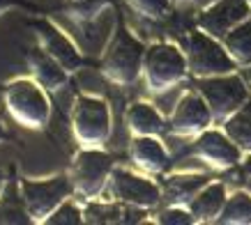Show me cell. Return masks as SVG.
Listing matches in <instances>:
<instances>
[{
  "instance_id": "cell-23",
  "label": "cell",
  "mask_w": 251,
  "mask_h": 225,
  "mask_svg": "<svg viewBox=\"0 0 251 225\" xmlns=\"http://www.w3.org/2000/svg\"><path fill=\"white\" fill-rule=\"evenodd\" d=\"M125 5L141 19L161 21L171 9V0H125Z\"/></svg>"
},
{
  "instance_id": "cell-9",
  "label": "cell",
  "mask_w": 251,
  "mask_h": 225,
  "mask_svg": "<svg viewBox=\"0 0 251 225\" xmlns=\"http://www.w3.org/2000/svg\"><path fill=\"white\" fill-rule=\"evenodd\" d=\"M108 188H111V195H113L115 202H122L127 207L143 211L154 209L164 198L161 188L154 181L145 180V177L131 173V170H125V168H113L111 180H108Z\"/></svg>"
},
{
  "instance_id": "cell-11",
  "label": "cell",
  "mask_w": 251,
  "mask_h": 225,
  "mask_svg": "<svg viewBox=\"0 0 251 225\" xmlns=\"http://www.w3.org/2000/svg\"><path fill=\"white\" fill-rule=\"evenodd\" d=\"M251 16V0H217L201 9L196 16V28L214 39H224L233 28Z\"/></svg>"
},
{
  "instance_id": "cell-6",
  "label": "cell",
  "mask_w": 251,
  "mask_h": 225,
  "mask_svg": "<svg viewBox=\"0 0 251 225\" xmlns=\"http://www.w3.org/2000/svg\"><path fill=\"white\" fill-rule=\"evenodd\" d=\"M72 131L83 147H101L111 135V108L106 101L88 94L74 99Z\"/></svg>"
},
{
  "instance_id": "cell-18",
  "label": "cell",
  "mask_w": 251,
  "mask_h": 225,
  "mask_svg": "<svg viewBox=\"0 0 251 225\" xmlns=\"http://www.w3.org/2000/svg\"><path fill=\"white\" fill-rule=\"evenodd\" d=\"M125 124L131 135H161L166 131L164 117L148 101H134L125 112Z\"/></svg>"
},
{
  "instance_id": "cell-25",
  "label": "cell",
  "mask_w": 251,
  "mask_h": 225,
  "mask_svg": "<svg viewBox=\"0 0 251 225\" xmlns=\"http://www.w3.org/2000/svg\"><path fill=\"white\" fill-rule=\"evenodd\" d=\"M157 223L161 225H191L196 223V218L191 214L189 207H180V204H171L166 209L157 214Z\"/></svg>"
},
{
  "instance_id": "cell-2",
  "label": "cell",
  "mask_w": 251,
  "mask_h": 225,
  "mask_svg": "<svg viewBox=\"0 0 251 225\" xmlns=\"http://www.w3.org/2000/svg\"><path fill=\"white\" fill-rule=\"evenodd\" d=\"M189 74L187 55L180 46L159 42L145 48L143 60V81L152 94H164L182 83Z\"/></svg>"
},
{
  "instance_id": "cell-19",
  "label": "cell",
  "mask_w": 251,
  "mask_h": 225,
  "mask_svg": "<svg viewBox=\"0 0 251 225\" xmlns=\"http://www.w3.org/2000/svg\"><path fill=\"white\" fill-rule=\"evenodd\" d=\"M224 48L228 51V55L235 60L237 67H249L251 65V16L244 23H240L237 28L221 39Z\"/></svg>"
},
{
  "instance_id": "cell-27",
  "label": "cell",
  "mask_w": 251,
  "mask_h": 225,
  "mask_svg": "<svg viewBox=\"0 0 251 225\" xmlns=\"http://www.w3.org/2000/svg\"><path fill=\"white\" fill-rule=\"evenodd\" d=\"M198 5H201V9L203 7H207V5H212V2H217V0H196Z\"/></svg>"
},
{
  "instance_id": "cell-21",
  "label": "cell",
  "mask_w": 251,
  "mask_h": 225,
  "mask_svg": "<svg viewBox=\"0 0 251 225\" xmlns=\"http://www.w3.org/2000/svg\"><path fill=\"white\" fill-rule=\"evenodd\" d=\"M217 223L221 225H251V193L237 191L226 200Z\"/></svg>"
},
{
  "instance_id": "cell-10",
  "label": "cell",
  "mask_w": 251,
  "mask_h": 225,
  "mask_svg": "<svg viewBox=\"0 0 251 225\" xmlns=\"http://www.w3.org/2000/svg\"><path fill=\"white\" fill-rule=\"evenodd\" d=\"M214 122L210 106L205 104V99L196 92H187L180 97V101L175 104L171 117H168V134L177 135V138H196L198 134H203L205 129Z\"/></svg>"
},
{
  "instance_id": "cell-20",
  "label": "cell",
  "mask_w": 251,
  "mask_h": 225,
  "mask_svg": "<svg viewBox=\"0 0 251 225\" xmlns=\"http://www.w3.org/2000/svg\"><path fill=\"white\" fill-rule=\"evenodd\" d=\"M224 131L242 152H251V97L240 111L224 122Z\"/></svg>"
},
{
  "instance_id": "cell-7",
  "label": "cell",
  "mask_w": 251,
  "mask_h": 225,
  "mask_svg": "<svg viewBox=\"0 0 251 225\" xmlns=\"http://www.w3.org/2000/svg\"><path fill=\"white\" fill-rule=\"evenodd\" d=\"M5 104H7L9 115L14 117L21 127L42 129L49 122L51 106L46 99L44 90L37 81H14L5 90Z\"/></svg>"
},
{
  "instance_id": "cell-24",
  "label": "cell",
  "mask_w": 251,
  "mask_h": 225,
  "mask_svg": "<svg viewBox=\"0 0 251 225\" xmlns=\"http://www.w3.org/2000/svg\"><path fill=\"white\" fill-rule=\"evenodd\" d=\"M44 223L46 225H78V223H85V216L78 204H74L72 200H65Z\"/></svg>"
},
{
  "instance_id": "cell-17",
  "label": "cell",
  "mask_w": 251,
  "mask_h": 225,
  "mask_svg": "<svg viewBox=\"0 0 251 225\" xmlns=\"http://www.w3.org/2000/svg\"><path fill=\"white\" fill-rule=\"evenodd\" d=\"M207 184H210V177L203 173H180L168 177L161 193L171 204L189 207V202L198 195V191Z\"/></svg>"
},
{
  "instance_id": "cell-28",
  "label": "cell",
  "mask_w": 251,
  "mask_h": 225,
  "mask_svg": "<svg viewBox=\"0 0 251 225\" xmlns=\"http://www.w3.org/2000/svg\"><path fill=\"white\" fill-rule=\"evenodd\" d=\"M173 5H182V2H196V0H171Z\"/></svg>"
},
{
  "instance_id": "cell-3",
  "label": "cell",
  "mask_w": 251,
  "mask_h": 225,
  "mask_svg": "<svg viewBox=\"0 0 251 225\" xmlns=\"http://www.w3.org/2000/svg\"><path fill=\"white\" fill-rule=\"evenodd\" d=\"M184 55L189 65V74L196 78H210V76L233 74L237 69L235 60L224 48L221 39L210 37L203 30H194L184 39Z\"/></svg>"
},
{
  "instance_id": "cell-12",
  "label": "cell",
  "mask_w": 251,
  "mask_h": 225,
  "mask_svg": "<svg viewBox=\"0 0 251 225\" xmlns=\"http://www.w3.org/2000/svg\"><path fill=\"white\" fill-rule=\"evenodd\" d=\"M191 157L210 165L212 170H230L242 161V150L226 135V131L205 129L191 145Z\"/></svg>"
},
{
  "instance_id": "cell-15",
  "label": "cell",
  "mask_w": 251,
  "mask_h": 225,
  "mask_svg": "<svg viewBox=\"0 0 251 225\" xmlns=\"http://www.w3.org/2000/svg\"><path fill=\"white\" fill-rule=\"evenodd\" d=\"M28 67H30L35 81L46 90H60V88H65V83L69 78L67 69L62 67L55 58H51L42 46H37V48H32L28 53Z\"/></svg>"
},
{
  "instance_id": "cell-5",
  "label": "cell",
  "mask_w": 251,
  "mask_h": 225,
  "mask_svg": "<svg viewBox=\"0 0 251 225\" xmlns=\"http://www.w3.org/2000/svg\"><path fill=\"white\" fill-rule=\"evenodd\" d=\"M113 168V158L108 157L101 147H83L74 157L72 175H69L74 193L85 198V200L99 198L101 191L108 186Z\"/></svg>"
},
{
  "instance_id": "cell-29",
  "label": "cell",
  "mask_w": 251,
  "mask_h": 225,
  "mask_svg": "<svg viewBox=\"0 0 251 225\" xmlns=\"http://www.w3.org/2000/svg\"><path fill=\"white\" fill-rule=\"evenodd\" d=\"M5 140V129H2V124H0V143Z\"/></svg>"
},
{
  "instance_id": "cell-22",
  "label": "cell",
  "mask_w": 251,
  "mask_h": 225,
  "mask_svg": "<svg viewBox=\"0 0 251 225\" xmlns=\"http://www.w3.org/2000/svg\"><path fill=\"white\" fill-rule=\"evenodd\" d=\"M111 2L113 0H65V9L76 23L85 25L95 21L106 7H111Z\"/></svg>"
},
{
  "instance_id": "cell-16",
  "label": "cell",
  "mask_w": 251,
  "mask_h": 225,
  "mask_svg": "<svg viewBox=\"0 0 251 225\" xmlns=\"http://www.w3.org/2000/svg\"><path fill=\"white\" fill-rule=\"evenodd\" d=\"M228 200L226 186L221 181H210L207 186L198 191V195L189 202V209L196 218V223H217L224 204Z\"/></svg>"
},
{
  "instance_id": "cell-8",
  "label": "cell",
  "mask_w": 251,
  "mask_h": 225,
  "mask_svg": "<svg viewBox=\"0 0 251 225\" xmlns=\"http://www.w3.org/2000/svg\"><path fill=\"white\" fill-rule=\"evenodd\" d=\"M69 193H74V188H72V180L65 175H58V177H51L44 181H21L25 214L32 221H42V223L67 200Z\"/></svg>"
},
{
  "instance_id": "cell-1",
  "label": "cell",
  "mask_w": 251,
  "mask_h": 225,
  "mask_svg": "<svg viewBox=\"0 0 251 225\" xmlns=\"http://www.w3.org/2000/svg\"><path fill=\"white\" fill-rule=\"evenodd\" d=\"M145 48L127 28L118 25L101 58V74L108 83L127 88L143 76Z\"/></svg>"
},
{
  "instance_id": "cell-26",
  "label": "cell",
  "mask_w": 251,
  "mask_h": 225,
  "mask_svg": "<svg viewBox=\"0 0 251 225\" xmlns=\"http://www.w3.org/2000/svg\"><path fill=\"white\" fill-rule=\"evenodd\" d=\"M16 0H0V14H5L9 7H14Z\"/></svg>"
},
{
  "instance_id": "cell-14",
  "label": "cell",
  "mask_w": 251,
  "mask_h": 225,
  "mask_svg": "<svg viewBox=\"0 0 251 225\" xmlns=\"http://www.w3.org/2000/svg\"><path fill=\"white\" fill-rule=\"evenodd\" d=\"M129 157L131 163L145 175H161L171 163V157L159 135H134Z\"/></svg>"
},
{
  "instance_id": "cell-30",
  "label": "cell",
  "mask_w": 251,
  "mask_h": 225,
  "mask_svg": "<svg viewBox=\"0 0 251 225\" xmlns=\"http://www.w3.org/2000/svg\"><path fill=\"white\" fill-rule=\"evenodd\" d=\"M249 81H251V65H249Z\"/></svg>"
},
{
  "instance_id": "cell-4",
  "label": "cell",
  "mask_w": 251,
  "mask_h": 225,
  "mask_svg": "<svg viewBox=\"0 0 251 225\" xmlns=\"http://www.w3.org/2000/svg\"><path fill=\"white\" fill-rule=\"evenodd\" d=\"M198 94L205 99V104L210 106L214 122H226L249 101V90L242 76L224 74V76H210V78H198L196 85Z\"/></svg>"
},
{
  "instance_id": "cell-13",
  "label": "cell",
  "mask_w": 251,
  "mask_h": 225,
  "mask_svg": "<svg viewBox=\"0 0 251 225\" xmlns=\"http://www.w3.org/2000/svg\"><path fill=\"white\" fill-rule=\"evenodd\" d=\"M30 28L35 30V35H37L39 46H42L51 58H55V60L60 62L69 74H72V71H76V69H81L83 58H81V53L76 51V46L69 42V37L60 30V28H55L53 23L46 21V19L32 21Z\"/></svg>"
}]
</instances>
